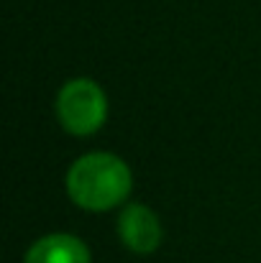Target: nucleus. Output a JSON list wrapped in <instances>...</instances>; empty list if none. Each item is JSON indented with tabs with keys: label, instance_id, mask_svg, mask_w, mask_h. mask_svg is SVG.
Segmentation results:
<instances>
[{
	"label": "nucleus",
	"instance_id": "obj_1",
	"mask_svg": "<svg viewBox=\"0 0 261 263\" xmlns=\"http://www.w3.org/2000/svg\"><path fill=\"white\" fill-rule=\"evenodd\" d=\"M67 192L75 204L90 212L118 207L131 192V172L113 154H87L67 174Z\"/></svg>",
	"mask_w": 261,
	"mask_h": 263
},
{
	"label": "nucleus",
	"instance_id": "obj_2",
	"mask_svg": "<svg viewBox=\"0 0 261 263\" xmlns=\"http://www.w3.org/2000/svg\"><path fill=\"white\" fill-rule=\"evenodd\" d=\"M108 115V100L92 80H72L57 95V118L72 136H90L102 128Z\"/></svg>",
	"mask_w": 261,
	"mask_h": 263
},
{
	"label": "nucleus",
	"instance_id": "obj_3",
	"mask_svg": "<svg viewBox=\"0 0 261 263\" xmlns=\"http://www.w3.org/2000/svg\"><path fill=\"white\" fill-rule=\"evenodd\" d=\"M118 235L133 253H151L162 243V222L144 204H128L118 217Z\"/></svg>",
	"mask_w": 261,
	"mask_h": 263
},
{
	"label": "nucleus",
	"instance_id": "obj_4",
	"mask_svg": "<svg viewBox=\"0 0 261 263\" xmlns=\"http://www.w3.org/2000/svg\"><path fill=\"white\" fill-rule=\"evenodd\" d=\"M26 263H90V251L80 238L54 233L31 246Z\"/></svg>",
	"mask_w": 261,
	"mask_h": 263
}]
</instances>
